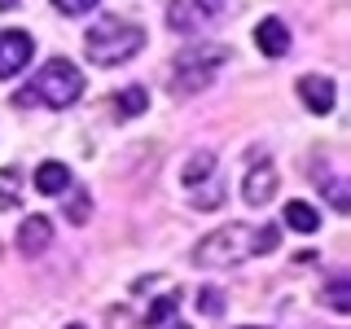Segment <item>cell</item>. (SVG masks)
I'll return each mask as SVG.
<instances>
[{
    "mask_svg": "<svg viewBox=\"0 0 351 329\" xmlns=\"http://www.w3.org/2000/svg\"><path fill=\"white\" fill-rule=\"evenodd\" d=\"M277 241H281L277 224H263V228L228 224V228H219V233H211L206 241H197L193 259H197V268H237V263H246L255 255L277 250Z\"/></svg>",
    "mask_w": 351,
    "mask_h": 329,
    "instance_id": "cell-1",
    "label": "cell"
},
{
    "mask_svg": "<svg viewBox=\"0 0 351 329\" xmlns=\"http://www.w3.org/2000/svg\"><path fill=\"white\" fill-rule=\"evenodd\" d=\"M84 93V71L71 66L66 58H49L36 71V80L18 93V106H49V110H66L75 106Z\"/></svg>",
    "mask_w": 351,
    "mask_h": 329,
    "instance_id": "cell-2",
    "label": "cell"
},
{
    "mask_svg": "<svg viewBox=\"0 0 351 329\" xmlns=\"http://www.w3.org/2000/svg\"><path fill=\"white\" fill-rule=\"evenodd\" d=\"M141 44H145V31L128 18H101L84 36V49L97 66H123L141 53Z\"/></svg>",
    "mask_w": 351,
    "mask_h": 329,
    "instance_id": "cell-3",
    "label": "cell"
},
{
    "mask_svg": "<svg viewBox=\"0 0 351 329\" xmlns=\"http://www.w3.org/2000/svg\"><path fill=\"white\" fill-rule=\"evenodd\" d=\"M228 58L224 44H193V49L176 53V66H171V84L180 93H202L211 84V75L219 71V62Z\"/></svg>",
    "mask_w": 351,
    "mask_h": 329,
    "instance_id": "cell-4",
    "label": "cell"
},
{
    "mask_svg": "<svg viewBox=\"0 0 351 329\" xmlns=\"http://www.w3.org/2000/svg\"><path fill=\"white\" fill-rule=\"evenodd\" d=\"M219 9H224V0H167V27L180 36H193L211 18H219Z\"/></svg>",
    "mask_w": 351,
    "mask_h": 329,
    "instance_id": "cell-5",
    "label": "cell"
},
{
    "mask_svg": "<svg viewBox=\"0 0 351 329\" xmlns=\"http://www.w3.org/2000/svg\"><path fill=\"white\" fill-rule=\"evenodd\" d=\"M241 193H246L250 206H268L272 197H277V167L268 162V154H259V162H250V167H246Z\"/></svg>",
    "mask_w": 351,
    "mask_h": 329,
    "instance_id": "cell-6",
    "label": "cell"
},
{
    "mask_svg": "<svg viewBox=\"0 0 351 329\" xmlns=\"http://www.w3.org/2000/svg\"><path fill=\"white\" fill-rule=\"evenodd\" d=\"M31 58H36V44L27 31H0V80H14L18 71H27Z\"/></svg>",
    "mask_w": 351,
    "mask_h": 329,
    "instance_id": "cell-7",
    "label": "cell"
},
{
    "mask_svg": "<svg viewBox=\"0 0 351 329\" xmlns=\"http://www.w3.org/2000/svg\"><path fill=\"white\" fill-rule=\"evenodd\" d=\"M299 101L312 110V114H329V110H334V80H329V75H303Z\"/></svg>",
    "mask_w": 351,
    "mask_h": 329,
    "instance_id": "cell-8",
    "label": "cell"
},
{
    "mask_svg": "<svg viewBox=\"0 0 351 329\" xmlns=\"http://www.w3.org/2000/svg\"><path fill=\"white\" fill-rule=\"evenodd\" d=\"M49 241H53V224L44 215H27L22 219V228H18V250L27 259H36L40 250H49Z\"/></svg>",
    "mask_w": 351,
    "mask_h": 329,
    "instance_id": "cell-9",
    "label": "cell"
},
{
    "mask_svg": "<svg viewBox=\"0 0 351 329\" xmlns=\"http://www.w3.org/2000/svg\"><path fill=\"white\" fill-rule=\"evenodd\" d=\"M255 44L268 53V58H285V49H290V31H285L281 18H263L255 27Z\"/></svg>",
    "mask_w": 351,
    "mask_h": 329,
    "instance_id": "cell-10",
    "label": "cell"
},
{
    "mask_svg": "<svg viewBox=\"0 0 351 329\" xmlns=\"http://www.w3.org/2000/svg\"><path fill=\"white\" fill-rule=\"evenodd\" d=\"M36 189L40 193H66L71 189V167H66V162H44V167L36 171Z\"/></svg>",
    "mask_w": 351,
    "mask_h": 329,
    "instance_id": "cell-11",
    "label": "cell"
},
{
    "mask_svg": "<svg viewBox=\"0 0 351 329\" xmlns=\"http://www.w3.org/2000/svg\"><path fill=\"white\" fill-rule=\"evenodd\" d=\"M285 224H290L294 233H316L321 215H316V206H307V202H285Z\"/></svg>",
    "mask_w": 351,
    "mask_h": 329,
    "instance_id": "cell-12",
    "label": "cell"
},
{
    "mask_svg": "<svg viewBox=\"0 0 351 329\" xmlns=\"http://www.w3.org/2000/svg\"><path fill=\"white\" fill-rule=\"evenodd\" d=\"M149 110V93L145 88H123V93H119V114H145Z\"/></svg>",
    "mask_w": 351,
    "mask_h": 329,
    "instance_id": "cell-13",
    "label": "cell"
},
{
    "mask_svg": "<svg viewBox=\"0 0 351 329\" xmlns=\"http://www.w3.org/2000/svg\"><path fill=\"white\" fill-rule=\"evenodd\" d=\"M14 206H18V171L5 167V171H0V215L14 211Z\"/></svg>",
    "mask_w": 351,
    "mask_h": 329,
    "instance_id": "cell-14",
    "label": "cell"
},
{
    "mask_svg": "<svg viewBox=\"0 0 351 329\" xmlns=\"http://www.w3.org/2000/svg\"><path fill=\"white\" fill-rule=\"evenodd\" d=\"M325 299L334 312H351V281L347 277H334L329 281V290H325Z\"/></svg>",
    "mask_w": 351,
    "mask_h": 329,
    "instance_id": "cell-15",
    "label": "cell"
},
{
    "mask_svg": "<svg viewBox=\"0 0 351 329\" xmlns=\"http://www.w3.org/2000/svg\"><path fill=\"white\" fill-rule=\"evenodd\" d=\"M176 303H180V294H162V299L154 303L149 312L141 316V321H145V325H162V321H167V316H176Z\"/></svg>",
    "mask_w": 351,
    "mask_h": 329,
    "instance_id": "cell-16",
    "label": "cell"
},
{
    "mask_svg": "<svg viewBox=\"0 0 351 329\" xmlns=\"http://www.w3.org/2000/svg\"><path fill=\"white\" fill-rule=\"evenodd\" d=\"M197 307H202V316H219V312H224V294L206 285V290L197 294Z\"/></svg>",
    "mask_w": 351,
    "mask_h": 329,
    "instance_id": "cell-17",
    "label": "cell"
},
{
    "mask_svg": "<svg viewBox=\"0 0 351 329\" xmlns=\"http://www.w3.org/2000/svg\"><path fill=\"white\" fill-rule=\"evenodd\" d=\"M66 219H75V224L88 219V193H75V202H66Z\"/></svg>",
    "mask_w": 351,
    "mask_h": 329,
    "instance_id": "cell-18",
    "label": "cell"
},
{
    "mask_svg": "<svg viewBox=\"0 0 351 329\" xmlns=\"http://www.w3.org/2000/svg\"><path fill=\"white\" fill-rule=\"evenodd\" d=\"M53 5H58L62 14H71V18H75V14H88V9H93L97 0H53Z\"/></svg>",
    "mask_w": 351,
    "mask_h": 329,
    "instance_id": "cell-19",
    "label": "cell"
},
{
    "mask_svg": "<svg viewBox=\"0 0 351 329\" xmlns=\"http://www.w3.org/2000/svg\"><path fill=\"white\" fill-rule=\"evenodd\" d=\"M22 0H0V14H9V9H18Z\"/></svg>",
    "mask_w": 351,
    "mask_h": 329,
    "instance_id": "cell-20",
    "label": "cell"
},
{
    "mask_svg": "<svg viewBox=\"0 0 351 329\" xmlns=\"http://www.w3.org/2000/svg\"><path fill=\"white\" fill-rule=\"evenodd\" d=\"M167 329H189V325H167Z\"/></svg>",
    "mask_w": 351,
    "mask_h": 329,
    "instance_id": "cell-21",
    "label": "cell"
},
{
    "mask_svg": "<svg viewBox=\"0 0 351 329\" xmlns=\"http://www.w3.org/2000/svg\"><path fill=\"white\" fill-rule=\"evenodd\" d=\"M66 329H84V325H66Z\"/></svg>",
    "mask_w": 351,
    "mask_h": 329,
    "instance_id": "cell-22",
    "label": "cell"
},
{
    "mask_svg": "<svg viewBox=\"0 0 351 329\" xmlns=\"http://www.w3.org/2000/svg\"><path fill=\"white\" fill-rule=\"evenodd\" d=\"M246 329H255V325H246Z\"/></svg>",
    "mask_w": 351,
    "mask_h": 329,
    "instance_id": "cell-23",
    "label": "cell"
}]
</instances>
